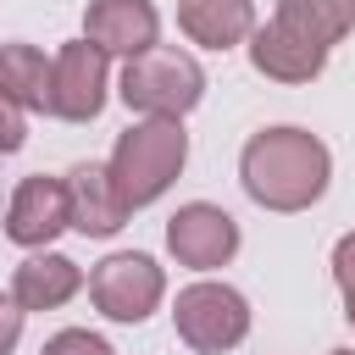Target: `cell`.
<instances>
[{"mask_svg":"<svg viewBox=\"0 0 355 355\" xmlns=\"http://www.w3.org/2000/svg\"><path fill=\"white\" fill-rule=\"evenodd\" d=\"M61 227H67V183L44 172L22 178L6 200V239L22 250H44Z\"/></svg>","mask_w":355,"mask_h":355,"instance_id":"cell-8","label":"cell"},{"mask_svg":"<svg viewBox=\"0 0 355 355\" xmlns=\"http://www.w3.org/2000/svg\"><path fill=\"white\" fill-rule=\"evenodd\" d=\"M128 222V205L111 183V172L100 161H78L67 172V227H78L83 239H111Z\"/></svg>","mask_w":355,"mask_h":355,"instance_id":"cell-10","label":"cell"},{"mask_svg":"<svg viewBox=\"0 0 355 355\" xmlns=\"http://www.w3.org/2000/svg\"><path fill=\"white\" fill-rule=\"evenodd\" d=\"M166 250H172L178 266L216 272V266H227L239 255V222L222 205H211V200H189L166 222Z\"/></svg>","mask_w":355,"mask_h":355,"instance_id":"cell-7","label":"cell"},{"mask_svg":"<svg viewBox=\"0 0 355 355\" xmlns=\"http://www.w3.org/2000/svg\"><path fill=\"white\" fill-rule=\"evenodd\" d=\"M183 161H189V133H183V122H178V116H144V122H133L128 133H116L105 172H111L122 205L139 211V205H155V200L178 183Z\"/></svg>","mask_w":355,"mask_h":355,"instance_id":"cell-2","label":"cell"},{"mask_svg":"<svg viewBox=\"0 0 355 355\" xmlns=\"http://www.w3.org/2000/svg\"><path fill=\"white\" fill-rule=\"evenodd\" d=\"M78 288H83V266L72 255H55V250H33L11 277V300L22 311H61Z\"/></svg>","mask_w":355,"mask_h":355,"instance_id":"cell-12","label":"cell"},{"mask_svg":"<svg viewBox=\"0 0 355 355\" xmlns=\"http://www.w3.org/2000/svg\"><path fill=\"white\" fill-rule=\"evenodd\" d=\"M349 6H355V0H349Z\"/></svg>","mask_w":355,"mask_h":355,"instance_id":"cell-22","label":"cell"},{"mask_svg":"<svg viewBox=\"0 0 355 355\" xmlns=\"http://www.w3.org/2000/svg\"><path fill=\"white\" fill-rule=\"evenodd\" d=\"M39 355H116L100 333H89V327H61L55 338H44V349Z\"/></svg>","mask_w":355,"mask_h":355,"instance_id":"cell-16","label":"cell"},{"mask_svg":"<svg viewBox=\"0 0 355 355\" xmlns=\"http://www.w3.org/2000/svg\"><path fill=\"white\" fill-rule=\"evenodd\" d=\"M250 67H255L261 78H272V83H311V78H322L327 50L311 44V39H300L294 28H283V22L272 17V22H261V28L250 33Z\"/></svg>","mask_w":355,"mask_h":355,"instance_id":"cell-11","label":"cell"},{"mask_svg":"<svg viewBox=\"0 0 355 355\" xmlns=\"http://www.w3.org/2000/svg\"><path fill=\"white\" fill-rule=\"evenodd\" d=\"M344 316H349V327H355V288H344Z\"/></svg>","mask_w":355,"mask_h":355,"instance_id":"cell-20","label":"cell"},{"mask_svg":"<svg viewBox=\"0 0 355 355\" xmlns=\"http://www.w3.org/2000/svg\"><path fill=\"white\" fill-rule=\"evenodd\" d=\"M122 105L139 111V116H189L205 94V72L189 50L178 44H150L139 55L122 61V83H116Z\"/></svg>","mask_w":355,"mask_h":355,"instance_id":"cell-3","label":"cell"},{"mask_svg":"<svg viewBox=\"0 0 355 355\" xmlns=\"http://www.w3.org/2000/svg\"><path fill=\"white\" fill-rule=\"evenodd\" d=\"M327 355H355V349H327Z\"/></svg>","mask_w":355,"mask_h":355,"instance_id":"cell-21","label":"cell"},{"mask_svg":"<svg viewBox=\"0 0 355 355\" xmlns=\"http://www.w3.org/2000/svg\"><path fill=\"white\" fill-rule=\"evenodd\" d=\"M277 22L294 28L300 39L333 50L349 28H355V6L349 0H277Z\"/></svg>","mask_w":355,"mask_h":355,"instance_id":"cell-15","label":"cell"},{"mask_svg":"<svg viewBox=\"0 0 355 355\" xmlns=\"http://www.w3.org/2000/svg\"><path fill=\"white\" fill-rule=\"evenodd\" d=\"M22 316H28V311H22L11 294H0V355L17 349V338H22Z\"/></svg>","mask_w":355,"mask_h":355,"instance_id":"cell-18","label":"cell"},{"mask_svg":"<svg viewBox=\"0 0 355 355\" xmlns=\"http://www.w3.org/2000/svg\"><path fill=\"white\" fill-rule=\"evenodd\" d=\"M105 83H111V55L89 39H67L50 61V116L94 122L105 111Z\"/></svg>","mask_w":355,"mask_h":355,"instance_id":"cell-6","label":"cell"},{"mask_svg":"<svg viewBox=\"0 0 355 355\" xmlns=\"http://www.w3.org/2000/svg\"><path fill=\"white\" fill-rule=\"evenodd\" d=\"M172 322H178V338L194 349V355H227L250 338V300L233 288V283H189L178 288V305H172Z\"/></svg>","mask_w":355,"mask_h":355,"instance_id":"cell-4","label":"cell"},{"mask_svg":"<svg viewBox=\"0 0 355 355\" xmlns=\"http://www.w3.org/2000/svg\"><path fill=\"white\" fill-rule=\"evenodd\" d=\"M178 28L205 50H233L255 33V0H178Z\"/></svg>","mask_w":355,"mask_h":355,"instance_id":"cell-13","label":"cell"},{"mask_svg":"<svg viewBox=\"0 0 355 355\" xmlns=\"http://www.w3.org/2000/svg\"><path fill=\"white\" fill-rule=\"evenodd\" d=\"M83 39L100 44L105 55H139L161 44V11L150 0H89L83 11Z\"/></svg>","mask_w":355,"mask_h":355,"instance_id":"cell-9","label":"cell"},{"mask_svg":"<svg viewBox=\"0 0 355 355\" xmlns=\"http://www.w3.org/2000/svg\"><path fill=\"white\" fill-rule=\"evenodd\" d=\"M0 89L22 111H50V61H44V50L28 44V39L0 44Z\"/></svg>","mask_w":355,"mask_h":355,"instance_id":"cell-14","label":"cell"},{"mask_svg":"<svg viewBox=\"0 0 355 355\" xmlns=\"http://www.w3.org/2000/svg\"><path fill=\"white\" fill-rule=\"evenodd\" d=\"M28 144V111L0 89V155H17Z\"/></svg>","mask_w":355,"mask_h":355,"instance_id":"cell-17","label":"cell"},{"mask_svg":"<svg viewBox=\"0 0 355 355\" xmlns=\"http://www.w3.org/2000/svg\"><path fill=\"white\" fill-rule=\"evenodd\" d=\"M333 283L338 288H355V233H344L333 244Z\"/></svg>","mask_w":355,"mask_h":355,"instance_id":"cell-19","label":"cell"},{"mask_svg":"<svg viewBox=\"0 0 355 355\" xmlns=\"http://www.w3.org/2000/svg\"><path fill=\"white\" fill-rule=\"evenodd\" d=\"M166 294V272L144 250H116L89 272V300L105 322H144Z\"/></svg>","mask_w":355,"mask_h":355,"instance_id":"cell-5","label":"cell"},{"mask_svg":"<svg viewBox=\"0 0 355 355\" xmlns=\"http://www.w3.org/2000/svg\"><path fill=\"white\" fill-rule=\"evenodd\" d=\"M239 178L261 211H305L327 194L333 155L305 128H261L239 155Z\"/></svg>","mask_w":355,"mask_h":355,"instance_id":"cell-1","label":"cell"}]
</instances>
